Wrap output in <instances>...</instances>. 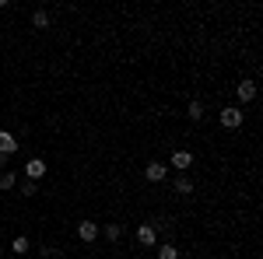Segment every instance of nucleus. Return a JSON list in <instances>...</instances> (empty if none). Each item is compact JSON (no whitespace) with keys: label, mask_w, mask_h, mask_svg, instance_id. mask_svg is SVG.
Instances as JSON below:
<instances>
[{"label":"nucleus","mask_w":263,"mask_h":259,"mask_svg":"<svg viewBox=\"0 0 263 259\" xmlns=\"http://www.w3.org/2000/svg\"><path fill=\"white\" fill-rule=\"evenodd\" d=\"M165 175H168V168H165L162 161H151V165L144 168V179H147V182H162Z\"/></svg>","instance_id":"7ed1b4c3"},{"label":"nucleus","mask_w":263,"mask_h":259,"mask_svg":"<svg viewBox=\"0 0 263 259\" xmlns=\"http://www.w3.org/2000/svg\"><path fill=\"white\" fill-rule=\"evenodd\" d=\"M235 98L242 102V105H246V102H253V98H256V84H253V81H242V84H235Z\"/></svg>","instance_id":"20e7f679"},{"label":"nucleus","mask_w":263,"mask_h":259,"mask_svg":"<svg viewBox=\"0 0 263 259\" xmlns=\"http://www.w3.org/2000/svg\"><path fill=\"white\" fill-rule=\"evenodd\" d=\"M32 25H35V28H49V14H46V11H35V14H32Z\"/></svg>","instance_id":"ddd939ff"},{"label":"nucleus","mask_w":263,"mask_h":259,"mask_svg":"<svg viewBox=\"0 0 263 259\" xmlns=\"http://www.w3.org/2000/svg\"><path fill=\"white\" fill-rule=\"evenodd\" d=\"M221 126L239 130V126H242V109H239V105H224L221 109Z\"/></svg>","instance_id":"f257e3e1"},{"label":"nucleus","mask_w":263,"mask_h":259,"mask_svg":"<svg viewBox=\"0 0 263 259\" xmlns=\"http://www.w3.org/2000/svg\"><path fill=\"white\" fill-rule=\"evenodd\" d=\"M137 242H141V245H155V242H158L155 221H147V224H141V228H137Z\"/></svg>","instance_id":"f03ea898"},{"label":"nucleus","mask_w":263,"mask_h":259,"mask_svg":"<svg viewBox=\"0 0 263 259\" xmlns=\"http://www.w3.org/2000/svg\"><path fill=\"white\" fill-rule=\"evenodd\" d=\"M14 151H18V137H14V133H7V130H0V154H7V158H11Z\"/></svg>","instance_id":"39448f33"},{"label":"nucleus","mask_w":263,"mask_h":259,"mask_svg":"<svg viewBox=\"0 0 263 259\" xmlns=\"http://www.w3.org/2000/svg\"><path fill=\"white\" fill-rule=\"evenodd\" d=\"M190 165H193V154H190V151H176V154H172V168H179V172H186Z\"/></svg>","instance_id":"6e6552de"},{"label":"nucleus","mask_w":263,"mask_h":259,"mask_svg":"<svg viewBox=\"0 0 263 259\" xmlns=\"http://www.w3.org/2000/svg\"><path fill=\"white\" fill-rule=\"evenodd\" d=\"M158 259H179V249L165 242V245H158Z\"/></svg>","instance_id":"9b49d317"},{"label":"nucleus","mask_w":263,"mask_h":259,"mask_svg":"<svg viewBox=\"0 0 263 259\" xmlns=\"http://www.w3.org/2000/svg\"><path fill=\"white\" fill-rule=\"evenodd\" d=\"M172 189H176V193H186V196H190V193H193V182L186 179V175H176V182H172Z\"/></svg>","instance_id":"9d476101"},{"label":"nucleus","mask_w":263,"mask_h":259,"mask_svg":"<svg viewBox=\"0 0 263 259\" xmlns=\"http://www.w3.org/2000/svg\"><path fill=\"white\" fill-rule=\"evenodd\" d=\"M120 235H123L120 224H105V238H109V242H120Z\"/></svg>","instance_id":"4468645a"},{"label":"nucleus","mask_w":263,"mask_h":259,"mask_svg":"<svg viewBox=\"0 0 263 259\" xmlns=\"http://www.w3.org/2000/svg\"><path fill=\"white\" fill-rule=\"evenodd\" d=\"M78 235H81V242H95L99 238V224L95 221H81L78 224Z\"/></svg>","instance_id":"423d86ee"},{"label":"nucleus","mask_w":263,"mask_h":259,"mask_svg":"<svg viewBox=\"0 0 263 259\" xmlns=\"http://www.w3.org/2000/svg\"><path fill=\"white\" fill-rule=\"evenodd\" d=\"M4 165H7V154H0V168H4Z\"/></svg>","instance_id":"f3484780"},{"label":"nucleus","mask_w":263,"mask_h":259,"mask_svg":"<svg viewBox=\"0 0 263 259\" xmlns=\"http://www.w3.org/2000/svg\"><path fill=\"white\" fill-rule=\"evenodd\" d=\"M18 186V175L14 172H0V189H14Z\"/></svg>","instance_id":"f8f14e48"},{"label":"nucleus","mask_w":263,"mask_h":259,"mask_svg":"<svg viewBox=\"0 0 263 259\" xmlns=\"http://www.w3.org/2000/svg\"><path fill=\"white\" fill-rule=\"evenodd\" d=\"M35 189H39V186H35L32 179H28V182H21V196H35Z\"/></svg>","instance_id":"dca6fc26"},{"label":"nucleus","mask_w":263,"mask_h":259,"mask_svg":"<svg viewBox=\"0 0 263 259\" xmlns=\"http://www.w3.org/2000/svg\"><path fill=\"white\" fill-rule=\"evenodd\" d=\"M25 172H28V179H32V182L42 179V175H46V161H42V158H32L28 165H25Z\"/></svg>","instance_id":"0eeeda50"},{"label":"nucleus","mask_w":263,"mask_h":259,"mask_svg":"<svg viewBox=\"0 0 263 259\" xmlns=\"http://www.w3.org/2000/svg\"><path fill=\"white\" fill-rule=\"evenodd\" d=\"M11 249H14L18 256H21V252H28V238H25V235H18V238L11 242Z\"/></svg>","instance_id":"2eb2a0df"},{"label":"nucleus","mask_w":263,"mask_h":259,"mask_svg":"<svg viewBox=\"0 0 263 259\" xmlns=\"http://www.w3.org/2000/svg\"><path fill=\"white\" fill-rule=\"evenodd\" d=\"M186 116H190L193 123H200V119H203V102H197V98H193L190 105H186Z\"/></svg>","instance_id":"1a4fd4ad"}]
</instances>
